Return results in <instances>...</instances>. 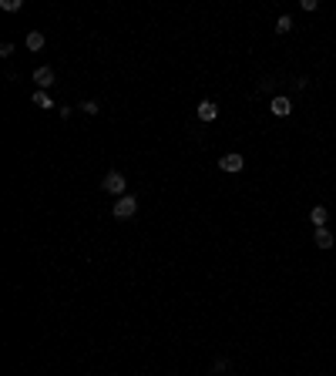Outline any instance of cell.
Listing matches in <instances>:
<instances>
[{"instance_id": "6da1fadb", "label": "cell", "mask_w": 336, "mask_h": 376, "mask_svg": "<svg viewBox=\"0 0 336 376\" xmlns=\"http://www.w3.org/2000/svg\"><path fill=\"white\" fill-rule=\"evenodd\" d=\"M135 212H138V198H135V195H121V198L114 202V218H118V222L135 218Z\"/></svg>"}, {"instance_id": "7a4b0ae2", "label": "cell", "mask_w": 336, "mask_h": 376, "mask_svg": "<svg viewBox=\"0 0 336 376\" xmlns=\"http://www.w3.org/2000/svg\"><path fill=\"white\" fill-rule=\"evenodd\" d=\"M101 188L108 195H125V188H128V185H125V175H121V171H108V175H104V182H101Z\"/></svg>"}, {"instance_id": "3957f363", "label": "cell", "mask_w": 336, "mask_h": 376, "mask_svg": "<svg viewBox=\"0 0 336 376\" xmlns=\"http://www.w3.org/2000/svg\"><path fill=\"white\" fill-rule=\"evenodd\" d=\"M242 165H246V158H242V155H222V158H219V168L222 171H242Z\"/></svg>"}, {"instance_id": "277c9868", "label": "cell", "mask_w": 336, "mask_h": 376, "mask_svg": "<svg viewBox=\"0 0 336 376\" xmlns=\"http://www.w3.org/2000/svg\"><path fill=\"white\" fill-rule=\"evenodd\" d=\"M269 111L276 114V118H289V111H293V104H289V97H272Z\"/></svg>"}, {"instance_id": "5b68a950", "label": "cell", "mask_w": 336, "mask_h": 376, "mask_svg": "<svg viewBox=\"0 0 336 376\" xmlns=\"http://www.w3.org/2000/svg\"><path fill=\"white\" fill-rule=\"evenodd\" d=\"M34 81H37L40 91L51 88V84H54V71H51V67H37V71H34Z\"/></svg>"}, {"instance_id": "8992f818", "label": "cell", "mask_w": 336, "mask_h": 376, "mask_svg": "<svg viewBox=\"0 0 336 376\" xmlns=\"http://www.w3.org/2000/svg\"><path fill=\"white\" fill-rule=\"evenodd\" d=\"M199 118H202V121H215V118H219V104L202 101V104H199Z\"/></svg>"}, {"instance_id": "52a82bcc", "label": "cell", "mask_w": 336, "mask_h": 376, "mask_svg": "<svg viewBox=\"0 0 336 376\" xmlns=\"http://www.w3.org/2000/svg\"><path fill=\"white\" fill-rule=\"evenodd\" d=\"M313 242H316V248H333V232L329 229H316Z\"/></svg>"}, {"instance_id": "ba28073f", "label": "cell", "mask_w": 336, "mask_h": 376, "mask_svg": "<svg viewBox=\"0 0 336 376\" xmlns=\"http://www.w3.org/2000/svg\"><path fill=\"white\" fill-rule=\"evenodd\" d=\"M309 218H313V225H316V229H326V218H329V212H326L323 205H316V208L309 212Z\"/></svg>"}, {"instance_id": "9c48e42d", "label": "cell", "mask_w": 336, "mask_h": 376, "mask_svg": "<svg viewBox=\"0 0 336 376\" xmlns=\"http://www.w3.org/2000/svg\"><path fill=\"white\" fill-rule=\"evenodd\" d=\"M40 47H44V34L31 31V34H27V51H40Z\"/></svg>"}, {"instance_id": "30bf717a", "label": "cell", "mask_w": 336, "mask_h": 376, "mask_svg": "<svg viewBox=\"0 0 336 376\" xmlns=\"http://www.w3.org/2000/svg\"><path fill=\"white\" fill-rule=\"evenodd\" d=\"M34 104H37V108H54V101H51L47 91H37V94H34Z\"/></svg>"}, {"instance_id": "8fae6325", "label": "cell", "mask_w": 336, "mask_h": 376, "mask_svg": "<svg viewBox=\"0 0 336 376\" xmlns=\"http://www.w3.org/2000/svg\"><path fill=\"white\" fill-rule=\"evenodd\" d=\"M276 31H279V34H289V31H293V17L282 14V17H279V24H276Z\"/></svg>"}, {"instance_id": "7c38bea8", "label": "cell", "mask_w": 336, "mask_h": 376, "mask_svg": "<svg viewBox=\"0 0 336 376\" xmlns=\"http://www.w3.org/2000/svg\"><path fill=\"white\" fill-rule=\"evenodd\" d=\"M78 108H81L84 114H98V111H101V108H98V101H81Z\"/></svg>"}, {"instance_id": "4fadbf2b", "label": "cell", "mask_w": 336, "mask_h": 376, "mask_svg": "<svg viewBox=\"0 0 336 376\" xmlns=\"http://www.w3.org/2000/svg\"><path fill=\"white\" fill-rule=\"evenodd\" d=\"M0 7L7 10V14H14V10H20V7H24V0H4Z\"/></svg>"}, {"instance_id": "5bb4252c", "label": "cell", "mask_w": 336, "mask_h": 376, "mask_svg": "<svg viewBox=\"0 0 336 376\" xmlns=\"http://www.w3.org/2000/svg\"><path fill=\"white\" fill-rule=\"evenodd\" d=\"M0 54L10 57V54H14V44H10V40H4V44H0Z\"/></svg>"}]
</instances>
